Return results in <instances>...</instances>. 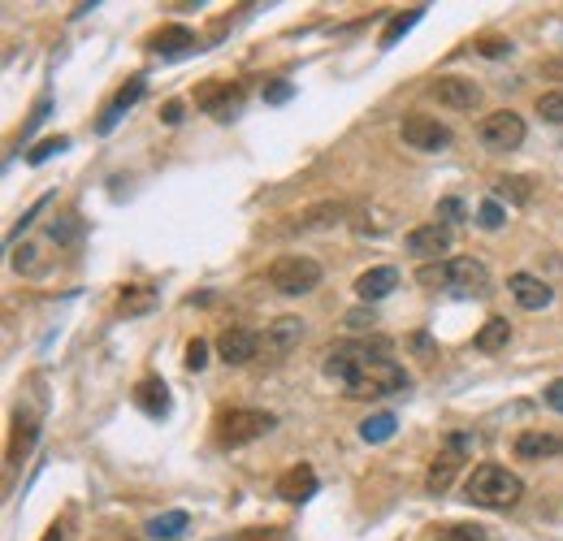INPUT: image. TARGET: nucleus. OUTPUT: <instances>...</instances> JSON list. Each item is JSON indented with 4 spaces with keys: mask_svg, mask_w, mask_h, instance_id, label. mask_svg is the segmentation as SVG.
<instances>
[{
    "mask_svg": "<svg viewBox=\"0 0 563 541\" xmlns=\"http://www.w3.org/2000/svg\"><path fill=\"white\" fill-rule=\"evenodd\" d=\"M204 364H208V342L204 338H191L187 342V368H191V373H200Z\"/></svg>",
    "mask_w": 563,
    "mask_h": 541,
    "instance_id": "72a5a7b5",
    "label": "nucleus"
},
{
    "mask_svg": "<svg viewBox=\"0 0 563 541\" xmlns=\"http://www.w3.org/2000/svg\"><path fill=\"white\" fill-rule=\"evenodd\" d=\"M507 290H512V299L520 303V308H529V312L551 308V299H555V290L546 286L542 277H533V273H512L507 277Z\"/></svg>",
    "mask_w": 563,
    "mask_h": 541,
    "instance_id": "f8f14e48",
    "label": "nucleus"
},
{
    "mask_svg": "<svg viewBox=\"0 0 563 541\" xmlns=\"http://www.w3.org/2000/svg\"><path fill=\"white\" fill-rule=\"evenodd\" d=\"M395 286H399V269H390V265H377V269H369V273L356 277V295H360L364 303L386 299Z\"/></svg>",
    "mask_w": 563,
    "mask_h": 541,
    "instance_id": "a211bd4d",
    "label": "nucleus"
},
{
    "mask_svg": "<svg viewBox=\"0 0 563 541\" xmlns=\"http://www.w3.org/2000/svg\"><path fill=\"white\" fill-rule=\"evenodd\" d=\"M278 425L269 412H256V407H230V412L217 416V442L221 446H247L256 438H265V433Z\"/></svg>",
    "mask_w": 563,
    "mask_h": 541,
    "instance_id": "7ed1b4c3",
    "label": "nucleus"
},
{
    "mask_svg": "<svg viewBox=\"0 0 563 541\" xmlns=\"http://www.w3.org/2000/svg\"><path fill=\"white\" fill-rule=\"evenodd\" d=\"M330 221H343V204H321L312 213L299 217V226H330Z\"/></svg>",
    "mask_w": 563,
    "mask_h": 541,
    "instance_id": "c85d7f7f",
    "label": "nucleus"
},
{
    "mask_svg": "<svg viewBox=\"0 0 563 541\" xmlns=\"http://www.w3.org/2000/svg\"><path fill=\"white\" fill-rule=\"evenodd\" d=\"M563 455V433L525 429L516 438V459H559Z\"/></svg>",
    "mask_w": 563,
    "mask_h": 541,
    "instance_id": "2eb2a0df",
    "label": "nucleus"
},
{
    "mask_svg": "<svg viewBox=\"0 0 563 541\" xmlns=\"http://www.w3.org/2000/svg\"><path fill=\"white\" fill-rule=\"evenodd\" d=\"M65 148H70V139H65V135H57V139H44V143H39V148H31V152H26V161H31V165H44L48 156H57V152H65Z\"/></svg>",
    "mask_w": 563,
    "mask_h": 541,
    "instance_id": "7c9ffc66",
    "label": "nucleus"
},
{
    "mask_svg": "<svg viewBox=\"0 0 563 541\" xmlns=\"http://www.w3.org/2000/svg\"><path fill=\"white\" fill-rule=\"evenodd\" d=\"M460 213H464V204H460V200H442V204H438L442 226H447V221H460Z\"/></svg>",
    "mask_w": 563,
    "mask_h": 541,
    "instance_id": "a19ab883",
    "label": "nucleus"
},
{
    "mask_svg": "<svg viewBox=\"0 0 563 541\" xmlns=\"http://www.w3.org/2000/svg\"><path fill=\"white\" fill-rule=\"evenodd\" d=\"M152 290L148 286H126L122 290V312H148L152 308Z\"/></svg>",
    "mask_w": 563,
    "mask_h": 541,
    "instance_id": "cd10ccee",
    "label": "nucleus"
},
{
    "mask_svg": "<svg viewBox=\"0 0 563 541\" xmlns=\"http://www.w3.org/2000/svg\"><path fill=\"white\" fill-rule=\"evenodd\" d=\"M152 52H161V57H187V52L200 48V39H195V31H187V26H161L152 39H148Z\"/></svg>",
    "mask_w": 563,
    "mask_h": 541,
    "instance_id": "dca6fc26",
    "label": "nucleus"
},
{
    "mask_svg": "<svg viewBox=\"0 0 563 541\" xmlns=\"http://www.w3.org/2000/svg\"><path fill=\"white\" fill-rule=\"evenodd\" d=\"M343 321H347V329H373V325H377V316H373V308H351V312L343 316Z\"/></svg>",
    "mask_w": 563,
    "mask_h": 541,
    "instance_id": "c9c22d12",
    "label": "nucleus"
},
{
    "mask_svg": "<svg viewBox=\"0 0 563 541\" xmlns=\"http://www.w3.org/2000/svg\"><path fill=\"white\" fill-rule=\"evenodd\" d=\"M468 451H473V438H464V433H455V438H447V446H442V455L434 459V464H429L425 490H429V494H447Z\"/></svg>",
    "mask_w": 563,
    "mask_h": 541,
    "instance_id": "0eeeda50",
    "label": "nucleus"
},
{
    "mask_svg": "<svg viewBox=\"0 0 563 541\" xmlns=\"http://www.w3.org/2000/svg\"><path fill=\"white\" fill-rule=\"evenodd\" d=\"M477 52H481V57H507V52H512V44H507V39H481Z\"/></svg>",
    "mask_w": 563,
    "mask_h": 541,
    "instance_id": "58836bf2",
    "label": "nucleus"
},
{
    "mask_svg": "<svg viewBox=\"0 0 563 541\" xmlns=\"http://www.w3.org/2000/svg\"><path fill=\"white\" fill-rule=\"evenodd\" d=\"M499 195H512L516 204L529 200V182L525 178H499Z\"/></svg>",
    "mask_w": 563,
    "mask_h": 541,
    "instance_id": "f704fd0d",
    "label": "nucleus"
},
{
    "mask_svg": "<svg viewBox=\"0 0 563 541\" xmlns=\"http://www.w3.org/2000/svg\"><path fill=\"white\" fill-rule=\"evenodd\" d=\"M520 494H525V481H520L516 472H507L503 464H481V468H473V477L464 481V498L473 507H486V511L516 507Z\"/></svg>",
    "mask_w": 563,
    "mask_h": 541,
    "instance_id": "f03ea898",
    "label": "nucleus"
},
{
    "mask_svg": "<svg viewBox=\"0 0 563 541\" xmlns=\"http://www.w3.org/2000/svg\"><path fill=\"white\" fill-rule=\"evenodd\" d=\"M278 494L286 498V503H308V498L317 494V472H312L308 464L286 468L282 477H278Z\"/></svg>",
    "mask_w": 563,
    "mask_h": 541,
    "instance_id": "f3484780",
    "label": "nucleus"
},
{
    "mask_svg": "<svg viewBox=\"0 0 563 541\" xmlns=\"http://www.w3.org/2000/svg\"><path fill=\"white\" fill-rule=\"evenodd\" d=\"M451 286L460 290V295H477V299H486L494 282H490V269L481 265V260L473 256H464V260H451Z\"/></svg>",
    "mask_w": 563,
    "mask_h": 541,
    "instance_id": "9b49d317",
    "label": "nucleus"
},
{
    "mask_svg": "<svg viewBox=\"0 0 563 541\" xmlns=\"http://www.w3.org/2000/svg\"><path fill=\"white\" fill-rule=\"evenodd\" d=\"M395 425H399V420L390 412H377V416H369L360 425V438L364 442H386V438H395Z\"/></svg>",
    "mask_w": 563,
    "mask_h": 541,
    "instance_id": "393cba45",
    "label": "nucleus"
},
{
    "mask_svg": "<svg viewBox=\"0 0 563 541\" xmlns=\"http://www.w3.org/2000/svg\"><path fill=\"white\" fill-rule=\"evenodd\" d=\"M291 83H286V78H282V83H269L265 87V104H286V100H291Z\"/></svg>",
    "mask_w": 563,
    "mask_h": 541,
    "instance_id": "e433bc0d",
    "label": "nucleus"
},
{
    "mask_svg": "<svg viewBox=\"0 0 563 541\" xmlns=\"http://www.w3.org/2000/svg\"><path fill=\"white\" fill-rule=\"evenodd\" d=\"M239 541H286L282 529H243Z\"/></svg>",
    "mask_w": 563,
    "mask_h": 541,
    "instance_id": "ea45409f",
    "label": "nucleus"
},
{
    "mask_svg": "<svg viewBox=\"0 0 563 541\" xmlns=\"http://www.w3.org/2000/svg\"><path fill=\"white\" fill-rule=\"evenodd\" d=\"M78 234H83V221H78V213H65L61 221H52V239H57V243H74Z\"/></svg>",
    "mask_w": 563,
    "mask_h": 541,
    "instance_id": "c756f323",
    "label": "nucleus"
},
{
    "mask_svg": "<svg viewBox=\"0 0 563 541\" xmlns=\"http://www.w3.org/2000/svg\"><path fill=\"white\" fill-rule=\"evenodd\" d=\"M477 221H481V226H486V230H499V226H503V221H507V213H503V204H499V200H486V204H481V208H477Z\"/></svg>",
    "mask_w": 563,
    "mask_h": 541,
    "instance_id": "473e14b6",
    "label": "nucleus"
},
{
    "mask_svg": "<svg viewBox=\"0 0 563 541\" xmlns=\"http://www.w3.org/2000/svg\"><path fill=\"white\" fill-rule=\"evenodd\" d=\"M161 117H165L169 126H178V122H182V104H178V100H169L165 109H161Z\"/></svg>",
    "mask_w": 563,
    "mask_h": 541,
    "instance_id": "37998d69",
    "label": "nucleus"
},
{
    "mask_svg": "<svg viewBox=\"0 0 563 541\" xmlns=\"http://www.w3.org/2000/svg\"><path fill=\"white\" fill-rule=\"evenodd\" d=\"M44 541H65V529H61V524H52V529L44 533Z\"/></svg>",
    "mask_w": 563,
    "mask_h": 541,
    "instance_id": "c03bdc74",
    "label": "nucleus"
},
{
    "mask_svg": "<svg viewBox=\"0 0 563 541\" xmlns=\"http://www.w3.org/2000/svg\"><path fill=\"white\" fill-rule=\"evenodd\" d=\"M269 286L278 295H308L321 286V265L312 256H278L269 265Z\"/></svg>",
    "mask_w": 563,
    "mask_h": 541,
    "instance_id": "20e7f679",
    "label": "nucleus"
},
{
    "mask_svg": "<svg viewBox=\"0 0 563 541\" xmlns=\"http://www.w3.org/2000/svg\"><path fill=\"white\" fill-rule=\"evenodd\" d=\"M187 524H191L187 511H165V516L148 520V537L152 541H178L182 533H187Z\"/></svg>",
    "mask_w": 563,
    "mask_h": 541,
    "instance_id": "4be33fe9",
    "label": "nucleus"
},
{
    "mask_svg": "<svg viewBox=\"0 0 563 541\" xmlns=\"http://www.w3.org/2000/svg\"><path fill=\"white\" fill-rule=\"evenodd\" d=\"M416 282H421V286H429V290L451 286V265H425L421 273H416Z\"/></svg>",
    "mask_w": 563,
    "mask_h": 541,
    "instance_id": "2f4dec72",
    "label": "nucleus"
},
{
    "mask_svg": "<svg viewBox=\"0 0 563 541\" xmlns=\"http://www.w3.org/2000/svg\"><path fill=\"white\" fill-rule=\"evenodd\" d=\"M399 135L416 152H442V148H451V130L442 126L438 117H429V113H408V117H403V126H399Z\"/></svg>",
    "mask_w": 563,
    "mask_h": 541,
    "instance_id": "423d86ee",
    "label": "nucleus"
},
{
    "mask_svg": "<svg viewBox=\"0 0 563 541\" xmlns=\"http://www.w3.org/2000/svg\"><path fill=\"white\" fill-rule=\"evenodd\" d=\"M477 139L486 143L490 152H516L520 143H525V117H520V113H512V109L490 113L486 122L477 126Z\"/></svg>",
    "mask_w": 563,
    "mask_h": 541,
    "instance_id": "39448f33",
    "label": "nucleus"
},
{
    "mask_svg": "<svg viewBox=\"0 0 563 541\" xmlns=\"http://www.w3.org/2000/svg\"><path fill=\"white\" fill-rule=\"evenodd\" d=\"M538 117L551 126H563V91H546V96H538Z\"/></svg>",
    "mask_w": 563,
    "mask_h": 541,
    "instance_id": "bb28decb",
    "label": "nucleus"
},
{
    "mask_svg": "<svg viewBox=\"0 0 563 541\" xmlns=\"http://www.w3.org/2000/svg\"><path fill=\"white\" fill-rule=\"evenodd\" d=\"M143 87H148V83H143V78L135 74V78H130V83H126L122 91H117V96H113V104H109V109H104V117L96 122V130H100V135H109V130L117 126V117H122V113L130 109V104H135V100L143 96Z\"/></svg>",
    "mask_w": 563,
    "mask_h": 541,
    "instance_id": "aec40b11",
    "label": "nucleus"
},
{
    "mask_svg": "<svg viewBox=\"0 0 563 541\" xmlns=\"http://www.w3.org/2000/svg\"><path fill=\"white\" fill-rule=\"evenodd\" d=\"M217 355L226 364H247L252 355H260V334H252V329H243V325H234V329H226V334L217 338Z\"/></svg>",
    "mask_w": 563,
    "mask_h": 541,
    "instance_id": "ddd939ff",
    "label": "nucleus"
},
{
    "mask_svg": "<svg viewBox=\"0 0 563 541\" xmlns=\"http://www.w3.org/2000/svg\"><path fill=\"white\" fill-rule=\"evenodd\" d=\"M507 342H512V325H507V316H490V321L481 325V334L473 338V347L494 355V351H503Z\"/></svg>",
    "mask_w": 563,
    "mask_h": 541,
    "instance_id": "412c9836",
    "label": "nucleus"
},
{
    "mask_svg": "<svg viewBox=\"0 0 563 541\" xmlns=\"http://www.w3.org/2000/svg\"><path fill=\"white\" fill-rule=\"evenodd\" d=\"M35 438H39V425H35L31 416H18V429H13V446H9V455H13V459H22V455L35 446Z\"/></svg>",
    "mask_w": 563,
    "mask_h": 541,
    "instance_id": "a878e982",
    "label": "nucleus"
},
{
    "mask_svg": "<svg viewBox=\"0 0 563 541\" xmlns=\"http://www.w3.org/2000/svg\"><path fill=\"white\" fill-rule=\"evenodd\" d=\"M299 338H304V321L299 316H278V321H269L265 338H260V351L269 360H282V355H291L299 347Z\"/></svg>",
    "mask_w": 563,
    "mask_h": 541,
    "instance_id": "1a4fd4ad",
    "label": "nucleus"
},
{
    "mask_svg": "<svg viewBox=\"0 0 563 541\" xmlns=\"http://www.w3.org/2000/svg\"><path fill=\"white\" fill-rule=\"evenodd\" d=\"M325 373L334 381H343L347 394H395L408 390V368L390 360V342L386 338H364V342H334L325 351Z\"/></svg>",
    "mask_w": 563,
    "mask_h": 541,
    "instance_id": "f257e3e1",
    "label": "nucleus"
},
{
    "mask_svg": "<svg viewBox=\"0 0 563 541\" xmlns=\"http://www.w3.org/2000/svg\"><path fill=\"white\" fill-rule=\"evenodd\" d=\"M243 83H204L200 91H195V104H200L204 113H213L217 122H230L234 113L243 109Z\"/></svg>",
    "mask_w": 563,
    "mask_h": 541,
    "instance_id": "6e6552de",
    "label": "nucleus"
},
{
    "mask_svg": "<svg viewBox=\"0 0 563 541\" xmlns=\"http://www.w3.org/2000/svg\"><path fill=\"white\" fill-rule=\"evenodd\" d=\"M421 18H425V5H416V9H408V13H399V18H390V22H386V31H382V44H386V48H390V44H399V39L408 35Z\"/></svg>",
    "mask_w": 563,
    "mask_h": 541,
    "instance_id": "5701e85b",
    "label": "nucleus"
},
{
    "mask_svg": "<svg viewBox=\"0 0 563 541\" xmlns=\"http://www.w3.org/2000/svg\"><path fill=\"white\" fill-rule=\"evenodd\" d=\"M44 117H48V100H39V104H35V113H31V122H26V130H22V135H31V130H35L39 122H44Z\"/></svg>",
    "mask_w": 563,
    "mask_h": 541,
    "instance_id": "79ce46f5",
    "label": "nucleus"
},
{
    "mask_svg": "<svg viewBox=\"0 0 563 541\" xmlns=\"http://www.w3.org/2000/svg\"><path fill=\"white\" fill-rule=\"evenodd\" d=\"M412 256L421 260H434V256H447L451 252V226H442V221H429V226H416L408 239H403Z\"/></svg>",
    "mask_w": 563,
    "mask_h": 541,
    "instance_id": "9d476101",
    "label": "nucleus"
},
{
    "mask_svg": "<svg viewBox=\"0 0 563 541\" xmlns=\"http://www.w3.org/2000/svg\"><path fill=\"white\" fill-rule=\"evenodd\" d=\"M542 399H546V407H551V412H563V377H555L551 386L542 390Z\"/></svg>",
    "mask_w": 563,
    "mask_h": 541,
    "instance_id": "4c0bfd02",
    "label": "nucleus"
},
{
    "mask_svg": "<svg viewBox=\"0 0 563 541\" xmlns=\"http://www.w3.org/2000/svg\"><path fill=\"white\" fill-rule=\"evenodd\" d=\"M135 403H139L152 420H161V416H169V386H165L161 377H143L139 386H135Z\"/></svg>",
    "mask_w": 563,
    "mask_h": 541,
    "instance_id": "6ab92c4d",
    "label": "nucleus"
},
{
    "mask_svg": "<svg viewBox=\"0 0 563 541\" xmlns=\"http://www.w3.org/2000/svg\"><path fill=\"white\" fill-rule=\"evenodd\" d=\"M429 541H486V529L481 524H438Z\"/></svg>",
    "mask_w": 563,
    "mask_h": 541,
    "instance_id": "b1692460",
    "label": "nucleus"
},
{
    "mask_svg": "<svg viewBox=\"0 0 563 541\" xmlns=\"http://www.w3.org/2000/svg\"><path fill=\"white\" fill-rule=\"evenodd\" d=\"M438 96V104H447V109H473V104L481 100V87L473 83V78H460V74H447L438 78L434 87H429Z\"/></svg>",
    "mask_w": 563,
    "mask_h": 541,
    "instance_id": "4468645a",
    "label": "nucleus"
}]
</instances>
